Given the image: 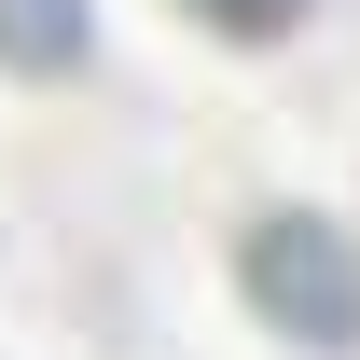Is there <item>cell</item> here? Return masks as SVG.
I'll use <instances>...</instances> for the list:
<instances>
[{
	"label": "cell",
	"instance_id": "2",
	"mask_svg": "<svg viewBox=\"0 0 360 360\" xmlns=\"http://www.w3.org/2000/svg\"><path fill=\"white\" fill-rule=\"evenodd\" d=\"M0 56L14 70H70L84 56V0H0Z\"/></svg>",
	"mask_w": 360,
	"mask_h": 360
},
{
	"label": "cell",
	"instance_id": "3",
	"mask_svg": "<svg viewBox=\"0 0 360 360\" xmlns=\"http://www.w3.org/2000/svg\"><path fill=\"white\" fill-rule=\"evenodd\" d=\"M180 14H208L222 42H277V28H305V0H180Z\"/></svg>",
	"mask_w": 360,
	"mask_h": 360
},
{
	"label": "cell",
	"instance_id": "1",
	"mask_svg": "<svg viewBox=\"0 0 360 360\" xmlns=\"http://www.w3.org/2000/svg\"><path fill=\"white\" fill-rule=\"evenodd\" d=\"M236 277H250V305H264L291 347H360V236H347V222L264 208L250 250H236Z\"/></svg>",
	"mask_w": 360,
	"mask_h": 360
}]
</instances>
